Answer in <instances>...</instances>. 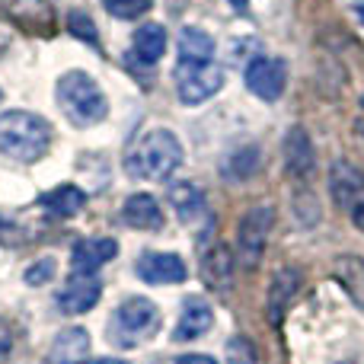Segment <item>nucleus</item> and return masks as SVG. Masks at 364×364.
<instances>
[{"label":"nucleus","instance_id":"423d86ee","mask_svg":"<svg viewBox=\"0 0 364 364\" xmlns=\"http://www.w3.org/2000/svg\"><path fill=\"white\" fill-rule=\"evenodd\" d=\"M272 224H275V211H272L269 205H256L243 214L240 230H237V250H240V262H243L246 269H256V265L262 262Z\"/></svg>","mask_w":364,"mask_h":364},{"label":"nucleus","instance_id":"393cba45","mask_svg":"<svg viewBox=\"0 0 364 364\" xmlns=\"http://www.w3.org/2000/svg\"><path fill=\"white\" fill-rule=\"evenodd\" d=\"M68 29L74 32L77 38H83L87 45H100V36H96L93 19H90L83 10H70V13H68Z\"/></svg>","mask_w":364,"mask_h":364},{"label":"nucleus","instance_id":"c756f323","mask_svg":"<svg viewBox=\"0 0 364 364\" xmlns=\"http://www.w3.org/2000/svg\"><path fill=\"white\" fill-rule=\"evenodd\" d=\"M352 220H355V224H358L361 230H364V201H361V205H358V208H355V211H352Z\"/></svg>","mask_w":364,"mask_h":364},{"label":"nucleus","instance_id":"a878e982","mask_svg":"<svg viewBox=\"0 0 364 364\" xmlns=\"http://www.w3.org/2000/svg\"><path fill=\"white\" fill-rule=\"evenodd\" d=\"M256 166H259V154H256V147H250V151H240L237 157L227 160V173H230L233 179H246V176H252V173H256Z\"/></svg>","mask_w":364,"mask_h":364},{"label":"nucleus","instance_id":"cd10ccee","mask_svg":"<svg viewBox=\"0 0 364 364\" xmlns=\"http://www.w3.org/2000/svg\"><path fill=\"white\" fill-rule=\"evenodd\" d=\"M10 352H13V329L0 320V361L10 358Z\"/></svg>","mask_w":364,"mask_h":364},{"label":"nucleus","instance_id":"dca6fc26","mask_svg":"<svg viewBox=\"0 0 364 364\" xmlns=\"http://www.w3.org/2000/svg\"><path fill=\"white\" fill-rule=\"evenodd\" d=\"M201 278L211 291H227L230 288V278H233V252L230 246L224 243H214L211 250L205 252L201 259Z\"/></svg>","mask_w":364,"mask_h":364},{"label":"nucleus","instance_id":"473e14b6","mask_svg":"<svg viewBox=\"0 0 364 364\" xmlns=\"http://www.w3.org/2000/svg\"><path fill=\"white\" fill-rule=\"evenodd\" d=\"M355 13H358V19H361V23H364V4L358 6V10H355Z\"/></svg>","mask_w":364,"mask_h":364},{"label":"nucleus","instance_id":"9d476101","mask_svg":"<svg viewBox=\"0 0 364 364\" xmlns=\"http://www.w3.org/2000/svg\"><path fill=\"white\" fill-rule=\"evenodd\" d=\"M329 195H333V201L339 208L355 211L364 201V173L348 160H336L329 166Z\"/></svg>","mask_w":364,"mask_h":364},{"label":"nucleus","instance_id":"ddd939ff","mask_svg":"<svg viewBox=\"0 0 364 364\" xmlns=\"http://www.w3.org/2000/svg\"><path fill=\"white\" fill-rule=\"evenodd\" d=\"M90 355V333L83 326H68L55 336L45 364H83Z\"/></svg>","mask_w":364,"mask_h":364},{"label":"nucleus","instance_id":"a211bd4d","mask_svg":"<svg viewBox=\"0 0 364 364\" xmlns=\"http://www.w3.org/2000/svg\"><path fill=\"white\" fill-rule=\"evenodd\" d=\"M170 205H173V211L179 214V220H186V224H195L198 218L208 214L205 195H201V188L192 186V182H176V186H170Z\"/></svg>","mask_w":364,"mask_h":364},{"label":"nucleus","instance_id":"20e7f679","mask_svg":"<svg viewBox=\"0 0 364 364\" xmlns=\"http://www.w3.org/2000/svg\"><path fill=\"white\" fill-rule=\"evenodd\" d=\"M160 333V310L147 297H128L109 316V342L119 348H138Z\"/></svg>","mask_w":364,"mask_h":364},{"label":"nucleus","instance_id":"f704fd0d","mask_svg":"<svg viewBox=\"0 0 364 364\" xmlns=\"http://www.w3.org/2000/svg\"><path fill=\"white\" fill-rule=\"evenodd\" d=\"M0 100H4V93H0Z\"/></svg>","mask_w":364,"mask_h":364},{"label":"nucleus","instance_id":"2eb2a0df","mask_svg":"<svg viewBox=\"0 0 364 364\" xmlns=\"http://www.w3.org/2000/svg\"><path fill=\"white\" fill-rule=\"evenodd\" d=\"M115 252H119V243L109 237L80 240V243L74 246V252H70V262H74V272H90V275H96V269L106 265L109 259H115Z\"/></svg>","mask_w":364,"mask_h":364},{"label":"nucleus","instance_id":"9b49d317","mask_svg":"<svg viewBox=\"0 0 364 364\" xmlns=\"http://www.w3.org/2000/svg\"><path fill=\"white\" fill-rule=\"evenodd\" d=\"M214 326V310L208 301L201 297H186L182 301V310H179V320H176V329H173V339L176 342H195L201 336H208Z\"/></svg>","mask_w":364,"mask_h":364},{"label":"nucleus","instance_id":"4468645a","mask_svg":"<svg viewBox=\"0 0 364 364\" xmlns=\"http://www.w3.org/2000/svg\"><path fill=\"white\" fill-rule=\"evenodd\" d=\"M122 220L128 227H134V230H160L164 227V208L147 192L128 195L125 208H122Z\"/></svg>","mask_w":364,"mask_h":364},{"label":"nucleus","instance_id":"2f4dec72","mask_svg":"<svg viewBox=\"0 0 364 364\" xmlns=\"http://www.w3.org/2000/svg\"><path fill=\"white\" fill-rule=\"evenodd\" d=\"M230 4H233V6H246V4H250V0H230Z\"/></svg>","mask_w":364,"mask_h":364},{"label":"nucleus","instance_id":"c85d7f7f","mask_svg":"<svg viewBox=\"0 0 364 364\" xmlns=\"http://www.w3.org/2000/svg\"><path fill=\"white\" fill-rule=\"evenodd\" d=\"M176 364H218V361L208 358V355H182Z\"/></svg>","mask_w":364,"mask_h":364},{"label":"nucleus","instance_id":"72a5a7b5","mask_svg":"<svg viewBox=\"0 0 364 364\" xmlns=\"http://www.w3.org/2000/svg\"><path fill=\"white\" fill-rule=\"evenodd\" d=\"M361 134H364V125H361Z\"/></svg>","mask_w":364,"mask_h":364},{"label":"nucleus","instance_id":"f8f14e48","mask_svg":"<svg viewBox=\"0 0 364 364\" xmlns=\"http://www.w3.org/2000/svg\"><path fill=\"white\" fill-rule=\"evenodd\" d=\"M284 166H288L291 176L307 179L316 166V154H314V141L304 132L301 125H294L284 134Z\"/></svg>","mask_w":364,"mask_h":364},{"label":"nucleus","instance_id":"b1692460","mask_svg":"<svg viewBox=\"0 0 364 364\" xmlns=\"http://www.w3.org/2000/svg\"><path fill=\"white\" fill-rule=\"evenodd\" d=\"M227 364H256V346H252L246 336H233L227 342V352H224Z\"/></svg>","mask_w":364,"mask_h":364},{"label":"nucleus","instance_id":"f03ea898","mask_svg":"<svg viewBox=\"0 0 364 364\" xmlns=\"http://www.w3.org/2000/svg\"><path fill=\"white\" fill-rule=\"evenodd\" d=\"M51 147V125L36 112L13 109L0 115V154L16 164H36Z\"/></svg>","mask_w":364,"mask_h":364},{"label":"nucleus","instance_id":"f3484780","mask_svg":"<svg viewBox=\"0 0 364 364\" xmlns=\"http://www.w3.org/2000/svg\"><path fill=\"white\" fill-rule=\"evenodd\" d=\"M333 275L342 284L352 304L364 310V259L361 256H336L333 259Z\"/></svg>","mask_w":364,"mask_h":364},{"label":"nucleus","instance_id":"6e6552de","mask_svg":"<svg viewBox=\"0 0 364 364\" xmlns=\"http://www.w3.org/2000/svg\"><path fill=\"white\" fill-rule=\"evenodd\" d=\"M100 294H102L100 278L90 275V272H74L68 278V284L58 291V310L68 316H80L100 304Z\"/></svg>","mask_w":364,"mask_h":364},{"label":"nucleus","instance_id":"7c9ffc66","mask_svg":"<svg viewBox=\"0 0 364 364\" xmlns=\"http://www.w3.org/2000/svg\"><path fill=\"white\" fill-rule=\"evenodd\" d=\"M93 364H122V361H112V358H100V361H93Z\"/></svg>","mask_w":364,"mask_h":364},{"label":"nucleus","instance_id":"bb28decb","mask_svg":"<svg viewBox=\"0 0 364 364\" xmlns=\"http://www.w3.org/2000/svg\"><path fill=\"white\" fill-rule=\"evenodd\" d=\"M55 269H58V262L51 256H45V259H38V262H32L29 269H26V284H45V282H51V275H55Z\"/></svg>","mask_w":364,"mask_h":364},{"label":"nucleus","instance_id":"5701e85b","mask_svg":"<svg viewBox=\"0 0 364 364\" xmlns=\"http://www.w3.org/2000/svg\"><path fill=\"white\" fill-rule=\"evenodd\" d=\"M109 16L115 19H138L154 6V0H102Z\"/></svg>","mask_w":364,"mask_h":364},{"label":"nucleus","instance_id":"aec40b11","mask_svg":"<svg viewBox=\"0 0 364 364\" xmlns=\"http://www.w3.org/2000/svg\"><path fill=\"white\" fill-rule=\"evenodd\" d=\"M166 51V29L160 23H144L134 32V55L144 64H157Z\"/></svg>","mask_w":364,"mask_h":364},{"label":"nucleus","instance_id":"1a4fd4ad","mask_svg":"<svg viewBox=\"0 0 364 364\" xmlns=\"http://www.w3.org/2000/svg\"><path fill=\"white\" fill-rule=\"evenodd\" d=\"M134 272L147 284H179L188 278L186 262L176 252H141L138 262H134Z\"/></svg>","mask_w":364,"mask_h":364},{"label":"nucleus","instance_id":"4be33fe9","mask_svg":"<svg viewBox=\"0 0 364 364\" xmlns=\"http://www.w3.org/2000/svg\"><path fill=\"white\" fill-rule=\"evenodd\" d=\"M38 201H42L51 214H58V218H70V214H77L87 205V195L77 186H58V188H51L48 195H42Z\"/></svg>","mask_w":364,"mask_h":364},{"label":"nucleus","instance_id":"6ab92c4d","mask_svg":"<svg viewBox=\"0 0 364 364\" xmlns=\"http://www.w3.org/2000/svg\"><path fill=\"white\" fill-rule=\"evenodd\" d=\"M297 288H301V275L291 269H282L272 278V284H269V320L272 323H278L284 316V310H288L291 297L297 294Z\"/></svg>","mask_w":364,"mask_h":364},{"label":"nucleus","instance_id":"39448f33","mask_svg":"<svg viewBox=\"0 0 364 364\" xmlns=\"http://www.w3.org/2000/svg\"><path fill=\"white\" fill-rule=\"evenodd\" d=\"M176 80V93L186 106H198V102L211 100L224 87V70L214 61H179L173 70Z\"/></svg>","mask_w":364,"mask_h":364},{"label":"nucleus","instance_id":"7ed1b4c3","mask_svg":"<svg viewBox=\"0 0 364 364\" xmlns=\"http://www.w3.org/2000/svg\"><path fill=\"white\" fill-rule=\"evenodd\" d=\"M55 96H58L61 112L68 115V122L77 128H93L109 115L106 93H102V87L87 70H68V74H61V80H58V87H55Z\"/></svg>","mask_w":364,"mask_h":364},{"label":"nucleus","instance_id":"0eeeda50","mask_svg":"<svg viewBox=\"0 0 364 364\" xmlns=\"http://www.w3.org/2000/svg\"><path fill=\"white\" fill-rule=\"evenodd\" d=\"M243 80H246V90L252 96L265 102H275L278 96L284 93V83H288V68H284L282 58H250L243 70Z\"/></svg>","mask_w":364,"mask_h":364},{"label":"nucleus","instance_id":"412c9836","mask_svg":"<svg viewBox=\"0 0 364 364\" xmlns=\"http://www.w3.org/2000/svg\"><path fill=\"white\" fill-rule=\"evenodd\" d=\"M214 58V38L205 29L186 26L179 32V61H211Z\"/></svg>","mask_w":364,"mask_h":364},{"label":"nucleus","instance_id":"f257e3e1","mask_svg":"<svg viewBox=\"0 0 364 364\" xmlns=\"http://www.w3.org/2000/svg\"><path fill=\"white\" fill-rule=\"evenodd\" d=\"M182 164V144L173 132L166 128H154V132L141 134L125 154V173L132 179L147 182H164L170 173H176Z\"/></svg>","mask_w":364,"mask_h":364}]
</instances>
